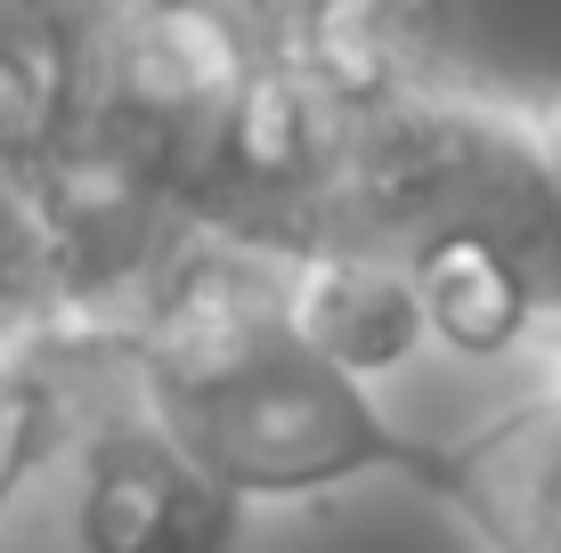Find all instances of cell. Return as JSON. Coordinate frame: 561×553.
<instances>
[{"label": "cell", "mask_w": 561, "mask_h": 553, "mask_svg": "<svg viewBox=\"0 0 561 553\" xmlns=\"http://www.w3.org/2000/svg\"><path fill=\"white\" fill-rule=\"evenodd\" d=\"M99 326L130 407L228 505L301 497L358 472H399L432 497L448 488V448L399 431L358 375L325 367L294 334L285 261L268 253H187L147 310Z\"/></svg>", "instance_id": "6da1fadb"}, {"label": "cell", "mask_w": 561, "mask_h": 553, "mask_svg": "<svg viewBox=\"0 0 561 553\" xmlns=\"http://www.w3.org/2000/svg\"><path fill=\"white\" fill-rule=\"evenodd\" d=\"M496 553H561V391L513 407L496 431L448 448V488Z\"/></svg>", "instance_id": "7a4b0ae2"}, {"label": "cell", "mask_w": 561, "mask_h": 553, "mask_svg": "<svg viewBox=\"0 0 561 553\" xmlns=\"http://www.w3.org/2000/svg\"><path fill=\"white\" fill-rule=\"evenodd\" d=\"M537 155H546V204H553V261H546V334L561 350V99H529ZM561 391V383H553Z\"/></svg>", "instance_id": "3957f363"}]
</instances>
